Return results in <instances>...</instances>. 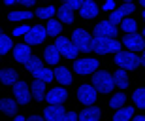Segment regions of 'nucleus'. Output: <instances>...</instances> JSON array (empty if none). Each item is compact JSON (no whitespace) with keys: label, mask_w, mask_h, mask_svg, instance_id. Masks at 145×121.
Segmentation results:
<instances>
[{"label":"nucleus","mask_w":145,"mask_h":121,"mask_svg":"<svg viewBox=\"0 0 145 121\" xmlns=\"http://www.w3.org/2000/svg\"><path fill=\"white\" fill-rule=\"evenodd\" d=\"M92 49L96 51L98 55H108V53H117L121 51V44L111 36H94L92 40Z\"/></svg>","instance_id":"f257e3e1"},{"label":"nucleus","mask_w":145,"mask_h":121,"mask_svg":"<svg viewBox=\"0 0 145 121\" xmlns=\"http://www.w3.org/2000/svg\"><path fill=\"white\" fill-rule=\"evenodd\" d=\"M115 62H117L121 68H126V70H134L138 68V64L141 62V59L136 55L134 51H117L115 55Z\"/></svg>","instance_id":"f03ea898"},{"label":"nucleus","mask_w":145,"mask_h":121,"mask_svg":"<svg viewBox=\"0 0 145 121\" xmlns=\"http://www.w3.org/2000/svg\"><path fill=\"white\" fill-rule=\"evenodd\" d=\"M92 82L100 93H109L115 87V78L108 72H96V76H92Z\"/></svg>","instance_id":"7ed1b4c3"},{"label":"nucleus","mask_w":145,"mask_h":121,"mask_svg":"<svg viewBox=\"0 0 145 121\" xmlns=\"http://www.w3.org/2000/svg\"><path fill=\"white\" fill-rule=\"evenodd\" d=\"M72 42H74L75 45H77V49L79 51H91L92 49V40L91 36L83 30V28H77V30H74V36H72Z\"/></svg>","instance_id":"20e7f679"},{"label":"nucleus","mask_w":145,"mask_h":121,"mask_svg":"<svg viewBox=\"0 0 145 121\" xmlns=\"http://www.w3.org/2000/svg\"><path fill=\"white\" fill-rule=\"evenodd\" d=\"M57 47H59L60 55H64L66 59H75V55H77V45L74 44V42H70L68 38H62V36H59L57 38Z\"/></svg>","instance_id":"39448f33"},{"label":"nucleus","mask_w":145,"mask_h":121,"mask_svg":"<svg viewBox=\"0 0 145 121\" xmlns=\"http://www.w3.org/2000/svg\"><path fill=\"white\" fill-rule=\"evenodd\" d=\"M47 27H42V25H36V27H32L30 30H28L25 36H27V44L30 45H36V44H42L43 40H45V36H47Z\"/></svg>","instance_id":"423d86ee"},{"label":"nucleus","mask_w":145,"mask_h":121,"mask_svg":"<svg viewBox=\"0 0 145 121\" xmlns=\"http://www.w3.org/2000/svg\"><path fill=\"white\" fill-rule=\"evenodd\" d=\"M98 68V60L96 59H79L74 62V70L77 74H92Z\"/></svg>","instance_id":"0eeeda50"},{"label":"nucleus","mask_w":145,"mask_h":121,"mask_svg":"<svg viewBox=\"0 0 145 121\" xmlns=\"http://www.w3.org/2000/svg\"><path fill=\"white\" fill-rule=\"evenodd\" d=\"M77 99L87 106L94 104V102H96V89L92 87V85H81V87L77 89Z\"/></svg>","instance_id":"6e6552de"},{"label":"nucleus","mask_w":145,"mask_h":121,"mask_svg":"<svg viewBox=\"0 0 145 121\" xmlns=\"http://www.w3.org/2000/svg\"><path fill=\"white\" fill-rule=\"evenodd\" d=\"M13 95H15V100L21 102V104H28L30 102V89L25 82H17L13 85Z\"/></svg>","instance_id":"1a4fd4ad"},{"label":"nucleus","mask_w":145,"mask_h":121,"mask_svg":"<svg viewBox=\"0 0 145 121\" xmlns=\"http://www.w3.org/2000/svg\"><path fill=\"white\" fill-rule=\"evenodd\" d=\"M123 44L126 45V49H130V51H141V49H145V42H143V38H141L140 34H136V32L126 34V36H124V42H123Z\"/></svg>","instance_id":"9d476101"},{"label":"nucleus","mask_w":145,"mask_h":121,"mask_svg":"<svg viewBox=\"0 0 145 121\" xmlns=\"http://www.w3.org/2000/svg\"><path fill=\"white\" fill-rule=\"evenodd\" d=\"M43 117L49 119V121H60V119L66 117V112H64V108H62L60 104H53V106H47V108H45Z\"/></svg>","instance_id":"9b49d317"},{"label":"nucleus","mask_w":145,"mask_h":121,"mask_svg":"<svg viewBox=\"0 0 145 121\" xmlns=\"http://www.w3.org/2000/svg\"><path fill=\"white\" fill-rule=\"evenodd\" d=\"M66 99H68V91H64L62 87L51 89L47 93V97H45V100H47L49 104H62Z\"/></svg>","instance_id":"f8f14e48"},{"label":"nucleus","mask_w":145,"mask_h":121,"mask_svg":"<svg viewBox=\"0 0 145 121\" xmlns=\"http://www.w3.org/2000/svg\"><path fill=\"white\" fill-rule=\"evenodd\" d=\"M94 32L98 34V36H115L117 34V28H115V23L113 21H102L98 23L96 28H94Z\"/></svg>","instance_id":"ddd939ff"},{"label":"nucleus","mask_w":145,"mask_h":121,"mask_svg":"<svg viewBox=\"0 0 145 121\" xmlns=\"http://www.w3.org/2000/svg\"><path fill=\"white\" fill-rule=\"evenodd\" d=\"M13 57H15V60H19V62H27V60L30 59V44L17 45L15 49H13Z\"/></svg>","instance_id":"4468645a"},{"label":"nucleus","mask_w":145,"mask_h":121,"mask_svg":"<svg viewBox=\"0 0 145 121\" xmlns=\"http://www.w3.org/2000/svg\"><path fill=\"white\" fill-rule=\"evenodd\" d=\"M81 17H85V19H91V17H96V13H98V8H96V4L92 2V0H85L83 4H81Z\"/></svg>","instance_id":"2eb2a0df"},{"label":"nucleus","mask_w":145,"mask_h":121,"mask_svg":"<svg viewBox=\"0 0 145 121\" xmlns=\"http://www.w3.org/2000/svg\"><path fill=\"white\" fill-rule=\"evenodd\" d=\"M45 62H49V64H57L60 60V51L59 47H57V44L55 45H49V47H45Z\"/></svg>","instance_id":"dca6fc26"},{"label":"nucleus","mask_w":145,"mask_h":121,"mask_svg":"<svg viewBox=\"0 0 145 121\" xmlns=\"http://www.w3.org/2000/svg\"><path fill=\"white\" fill-rule=\"evenodd\" d=\"M0 112H2V114H6V116H15V112H17L15 100L2 99V100H0Z\"/></svg>","instance_id":"f3484780"},{"label":"nucleus","mask_w":145,"mask_h":121,"mask_svg":"<svg viewBox=\"0 0 145 121\" xmlns=\"http://www.w3.org/2000/svg\"><path fill=\"white\" fill-rule=\"evenodd\" d=\"M32 95L36 97V100H43L47 95H45V82L34 78V83H32Z\"/></svg>","instance_id":"a211bd4d"},{"label":"nucleus","mask_w":145,"mask_h":121,"mask_svg":"<svg viewBox=\"0 0 145 121\" xmlns=\"http://www.w3.org/2000/svg\"><path fill=\"white\" fill-rule=\"evenodd\" d=\"M98 117H100V110H98L96 106H89L85 112H81L79 119L81 121H96Z\"/></svg>","instance_id":"6ab92c4d"},{"label":"nucleus","mask_w":145,"mask_h":121,"mask_svg":"<svg viewBox=\"0 0 145 121\" xmlns=\"http://www.w3.org/2000/svg\"><path fill=\"white\" fill-rule=\"evenodd\" d=\"M55 78H57L60 83H64V85L72 83V74H70L68 68H64V66H59V68L55 70Z\"/></svg>","instance_id":"aec40b11"},{"label":"nucleus","mask_w":145,"mask_h":121,"mask_svg":"<svg viewBox=\"0 0 145 121\" xmlns=\"http://www.w3.org/2000/svg\"><path fill=\"white\" fill-rule=\"evenodd\" d=\"M0 82L4 83V85H15L17 83L15 70H2L0 72Z\"/></svg>","instance_id":"412c9836"},{"label":"nucleus","mask_w":145,"mask_h":121,"mask_svg":"<svg viewBox=\"0 0 145 121\" xmlns=\"http://www.w3.org/2000/svg\"><path fill=\"white\" fill-rule=\"evenodd\" d=\"M132 116H134V108H132V106H123V108L113 116V119H115V121H126V119H130Z\"/></svg>","instance_id":"4be33fe9"},{"label":"nucleus","mask_w":145,"mask_h":121,"mask_svg":"<svg viewBox=\"0 0 145 121\" xmlns=\"http://www.w3.org/2000/svg\"><path fill=\"white\" fill-rule=\"evenodd\" d=\"M32 74H34V78H38V80H42V82H45V83L51 82V80L55 78V72H51L49 68H43V66L38 68L36 72H32Z\"/></svg>","instance_id":"5701e85b"},{"label":"nucleus","mask_w":145,"mask_h":121,"mask_svg":"<svg viewBox=\"0 0 145 121\" xmlns=\"http://www.w3.org/2000/svg\"><path fill=\"white\" fill-rule=\"evenodd\" d=\"M134 104L140 108V110H145V89L140 87V89H136L134 91Z\"/></svg>","instance_id":"b1692460"},{"label":"nucleus","mask_w":145,"mask_h":121,"mask_svg":"<svg viewBox=\"0 0 145 121\" xmlns=\"http://www.w3.org/2000/svg\"><path fill=\"white\" fill-rule=\"evenodd\" d=\"M113 78H115V85H117V87H121V89L128 87V78H126V72L124 70H119Z\"/></svg>","instance_id":"393cba45"},{"label":"nucleus","mask_w":145,"mask_h":121,"mask_svg":"<svg viewBox=\"0 0 145 121\" xmlns=\"http://www.w3.org/2000/svg\"><path fill=\"white\" fill-rule=\"evenodd\" d=\"M59 17H60L62 23H68V25L74 21V13H72V10L68 8V6H62V8L59 10Z\"/></svg>","instance_id":"a878e982"},{"label":"nucleus","mask_w":145,"mask_h":121,"mask_svg":"<svg viewBox=\"0 0 145 121\" xmlns=\"http://www.w3.org/2000/svg\"><path fill=\"white\" fill-rule=\"evenodd\" d=\"M30 17H34L32 11H11L10 13L11 21H27V19H30Z\"/></svg>","instance_id":"bb28decb"},{"label":"nucleus","mask_w":145,"mask_h":121,"mask_svg":"<svg viewBox=\"0 0 145 121\" xmlns=\"http://www.w3.org/2000/svg\"><path fill=\"white\" fill-rule=\"evenodd\" d=\"M126 13H128V11L124 10V6H121L119 10L111 11V15H109V21H113V23H115V25H117V23H121V21H123V19H124V15H126Z\"/></svg>","instance_id":"cd10ccee"},{"label":"nucleus","mask_w":145,"mask_h":121,"mask_svg":"<svg viewBox=\"0 0 145 121\" xmlns=\"http://www.w3.org/2000/svg\"><path fill=\"white\" fill-rule=\"evenodd\" d=\"M55 8L53 6H45V8H40V10L36 11V17H40V19H51V15H55Z\"/></svg>","instance_id":"c85d7f7f"},{"label":"nucleus","mask_w":145,"mask_h":121,"mask_svg":"<svg viewBox=\"0 0 145 121\" xmlns=\"http://www.w3.org/2000/svg\"><path fill=\"white\" fill-rule=\"evenodd\" d=\"M121 27H123V30L126 34H132V32H136L138 25H136L134 19H123V21H121Z\"/></svg>","instance_id":"c756f323"},{"label":"nucleus","mask_w":145,"mask_h":121,"mask_svg":"<svg viewBox=\"0 0 145 121\" xmlns=\"http://www.w3.org/2000/svg\"><path fill=\"white\" fill-rule=\"evenodd\" d=\"M25 66H27V70H30V72H36L38 68H42V60L38 59V57H32L30 55V59L25 62Z\"/></svg>","instance_id":"7c9ffc66"},{"label":"nucleus","mask_w":145,"mask_h":121,"mask_svg":"<svg viewBox=\"0 0 145 121\" xmlns=\"http://www.w3.org/2000/svg\"><path fill=\"white\" fill-rule=\"evenodd\" d=\"M124 102H126V97H124L123 93H117V95H115V97L111 99L109 106H111V108H123Z\"/></svg>","instance_id":"2f4dec72"},{"label":"nucleus","mask_w":145,"mask_h":121,"mask_svg":"<svg viewBox=\"0 0 145 121\" xmlns=\"http://www.w3.org/2000/svg\"><path fill=\"white\" fill-rule=\"evenodd\" d=\"M47 32L51 34V36H59V34H60V23L55 21V19H49V23H47Z\"/></svg>","instance_id":"473e14b6"},{"label":"nucleus","mask_w":145,"mask_h":121,"mask_svg":"<svg viewBox=\"0 0 145 121\" xmlns=\"http://www.w3.org/2000/svg\"><path fill=\"white\" fill-rule=\"evenodd\" d=\"M10 49H11V40L0 32V53H8Z\"/></svg>","instance_id":"72a5a7b5"},{"label":"nucleus","mask_w":145,"mask_h":121,"mask_svg":"<svg viewBox=\"0 0 145 121\" xmlns=\"http://www.w3.org/2000/svg\"><path fill=\"white\" fill-rule=\"evenodd\" d=\"M62 2H64V6H68L70 10H75V8H81V4H83L81 0H62Z\"/></svg>","instance_id":"f704fd0d"},{"label":"nucleus","mask_w":145,"mask_h":121,"mask_svg":"<svg viewBox=\"0 0 145 121\" xmlns=\"http://www.w3.org/2000/svg\"><path fill=\"white\" fill-rule=\"evenodd\" d=\"M28 30H30V27H27V25H21V27H17L15 30H13V34H15V36H21V34H27Z\"/></svg>","instance_id":"c9c22d12"},{"label":"nucleus","mask_w":145,"mask_h":121,"mask_svg":"<svg viewBox=\"0 0 145 121\" xmlns=\"http://www.w3.org/2000/svg\"><path fill=\"white\" fill-rule=\"evenodd\" d=\"M113 8H115V0H106V4H104V10L109 11V10H113Z\"/></svg>","instance_id":"e433bc0d"},{"label":"nucleus","mask_w":145,"mask_h":121,"mask_svg":"<svg viewBox=\"0 0 145 121\" xmlns=\"http://www.w3.org/2000/svg\"><path fill=\"white\" fill-rule=\"evenodd\" d=\"M64 119L66 121H75V119H79V116H77V114H74V112H70V114H66Z\"/></svg>","instance_id":"4c0bfd02"},{"label":"nucleus","mask_w":145,"mask_h":121,"mask_svg":"<svg viewBox=\"0 0 145 121\" xmlns=\"http://www.w3.org/2000/svg\"><path fill=\"white\" fill-rule=\"evenodd\" d=\"M21 4H25V6H32V4H36V0H21Z\"/></svg>","instance_id":"58836bf2"},{"label":"nucleus","mask_w":145,"mask_h":121,"mask_svg":"<svg viewBox=\"0 0 145 121\" xmlns=\"http://www.w3.org/2000/svg\"><path fill=\"white\" fill-rule=\"evenodd\" d=\"M15 2H19V0H6V4H10V6H11V4H15Z\"/></svg>","instance_id":"ea45409f"},{"label":"nucleus","mask_w":145,"mask_h":121,"mask_svg":"<svg viewBox=\"0 0 145 121\" xmlns=\"http://www.w3.org/2000/svg\"><path fill=\"white\" fill-rule=\"evenodd\" d=\"M141 64L145 66V49H143V55H141Z\"/></svg>","instance_id":"a19ab883"},{"label":"nucleus","mask_w":145,"mask_h":121,"mask_svg":"<svg viewBox=\"0 0 145 121\" xmlns=\"http://www.w3.org/2000/svg\"><path fill=\"white\" fill-rule=\"evenodd\" d=\"M141 6H145V0H141Z\"/></svg>","instance_id":"79ce46f5"},{"label":"nucleus","mask_w":145,"mask_h":121,"mask_svg":"<svg viewBox=\"0 0 145 121\" xmlns=\"http://www.w3.org/2000/svg\"><path fill=\"white\" fill-rule=\"evenodd\" d=\"M143 36H145V28H143Z\"/></svg>","instance_id":"37998d69"},{"label":"nucleus","mask_w":145,"mask_h":121,"mask_svg":"<svg viewBox=\"0 0 145 121\" xmlns=\"http://www.w3.org/2000/svg\"><path fill=\"white\" fill-rule=\"evenodd\" d=\"M143 19H145V11H143Z\"/></svg>","instance_id":"c03bdc74"},{"label":"nucleus","mask_w":145,"mask_h":121,"mask_svg":"<svg viewBox=\"0 0 145 121\" xmlns=\"http://www.w3.org/2000/svg\"><path fill=\"white\" fill-rule=\"evenodd\" d=\"M124 2H126V0H124Z\"/></svg>","instance_id":"a18cd8bd"}]
</instances>
